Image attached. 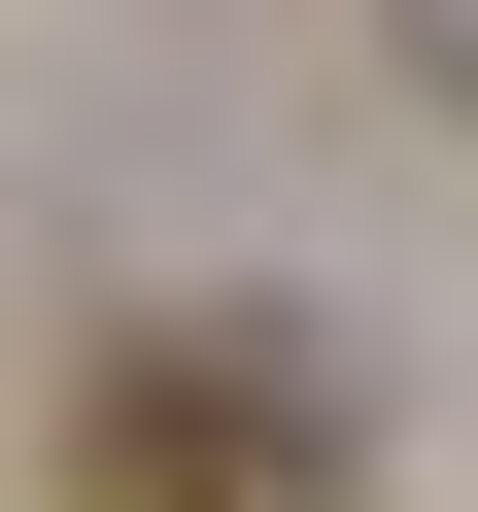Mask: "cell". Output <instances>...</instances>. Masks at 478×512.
Returning <instances> with one entry per match:
<instances>
[{"mask_svg": "<svg viewBox=\"0 0 478 512\" xmlns=\"http://www.w3.org/2000/svg\"><path fill=\"white\" fill-rule=\"evenodd\" d=\"M342 478H376V444H342V376H308V342H239V308L69 376V512H342Z\"/></svg>", "mask_w": 478, "mask_h": 512, "instance_id": "6da1fadb", "label": "cell"}]
</instances>
